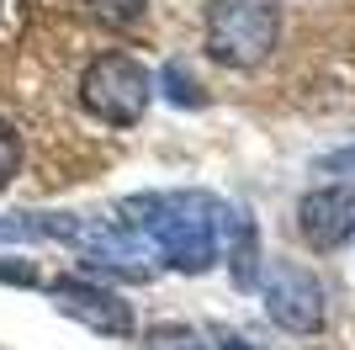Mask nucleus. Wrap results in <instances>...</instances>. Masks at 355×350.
<instances>
[{"label": "nucleus", "mask_w": 355, "mask_h": 350, "mask_svg": "<svg viewBox=\"0 0 355 350\" xmlns=\"http://www.w3.org/2000/svg\"><path fill=\"white\" fill-rule=\"evenodd\" d=\"M16 170H21V133L0 117V191L16 181Z\"/></svg>", "instance_id": "11"}, {"label": "nucleus", "mask_w": 355, "mask_h": 350, "mask_svg": "<svg viewBox=\"0 0 355 350\" xmlns=\"http://www.w3.org/2000/svg\"><path fill=\"white\" fill-rule=\"evenodd\" d=\"M154 101V74L133 53H96L80 74V106L106 128H133Z\"/></svg>", "instance_id": "3"}, {"label": "nucleus", "mask_w": 355, "mask_h": 350, "mask_svg": "<svg viewBox=\"0 0 355 350\" xmlns=\"http://www.w3.org/2000/svg\"><path fill=\"white\" fill-rule=\"evenodd\" d=\"M212 340H218V350H250V340L234 335V329H212Z\"/></svg>", "instance_id": "13"}, {"label": "nucleus", "mask_w": 355, "mask_h": 350, "mask_svg": "<svg viewBox=\"0 0 355 350\" xmlns=\"http://www.w3.org/2000/svg\"><path fill=\"white\" fill-rule=\"evenodd\" d=\"M223 233H228V276L239 292H254L260 281V228L244 207H228L223 212Z\"/></svg>", "instance_id": "7"}, {"label": "nucleus", "mask_w": 355, "mask_h": 350, "mask_svg": "<svg viewBox=\"0 0 355 350\" xmlns=\"http://www.w3.org/2000/svg\"><path fill=\"white\" fill-rule=\"evenodd\" d=\"M48 297H53V308L64 319L85 324L90 335H101V340H128L138 329L133 303H122L112 287H96L90 276H53L48 281Z\"/></svg>", "instance_id": "5"}, {"label": "nucleus", "mask_w": 355, "mask_h": 350, "mask_svg": "<svg viewBox=\"0 0 355 350\" xmlns=\"http://www.w3.org/2000/svg\"><path fill=\"white\" fill-rule=\"evenodd\" d=\"M159 85H164V96H170V101L175 106H207V96H202V85H196L191 80V69H186V64H170V69L159 74Z\"/></svg>", "instance_id": "9"}, {"label": "nucleus", "mask_w": 355, "mask_h": 350, "mask_svg": "<svg viewBox=\"0 0 355 350\" xmlns=\"http://www.w3.org/2000/svg\"><path fill=\"white\" fill-rule=\"evenodd\" d=\"M324 170H355V149H345V154H329Z\"/></svg>", "instance_id": "14"}, {"label": "nucleus", "mask_w": 355, "mask_h": 350, "mask_svg": "<svg viewBox=\"0 0 355 350\" xmlns=\"http://www.w3.org/2000/svg\"><path fill=\"white\" fill-rule=\"evenodd\" d=\"M282 43L276 0H212L207 6V53L223 69H260Z\"/></svg>", "instance_id": "2"}, {"label": "nucleus", "mask_w": 355, "mask_h": 350, "mask_svg": "<svg viewBox=\"0 0 355 350\" xmlns=\"http://www.w3.org/2000/svg\"><path fill=\"white\" fill-rule=\"evenodd\" d=\"M297 233L302 244L329 255V249H345L355 239V181H334V186H313L302 202H297Z\"/></svg>", "instance_id": "6"}, {"label": "nucleus", "mask_w": 355, "mask_h": 350, "mask_svg": "<svg viewBox=\"0 0 355 350\" xmlns=\"http://www.w3.org/2000/svg\"><path fill=\"white\" fill-rule=\"evenodd\" d=\"M85 11L101 22V27H138L144 22V11H148V0H85Z\"/></svg>", "instance_id": "8"}, {"label": "nucleus", "mask_w": 355, "mask_h": 350, "mask_svg": "<svg viewBox=\"0 0 355 350\" xmlns=\"http://www.w3.org/2000/svg\"><path fill=\"white\" fill-rule=\"evenodd\" d=\"M223 212L207 191H144L122 202V228H133L180 276H202L223 255Z\"/></svg>", "instance_id": "1"}, {"label": "nucleus", "mask_w": 355, "mask_h": 350, "mask_svg": "<svg viewBox=\"0 0 355 350\" xmlns=\"http://www.w3.org/2000/svg\"><path fill=\"white\" fill-rule=\"evenodd\" d=\"M144 350H207L196 329L186 324H159V329H148V345Z\"/></svg>", "instance_id": "10"}, {"label": "nucleus", "mask_w": 355, "mask_h": 350, "mask_svg": "<svg viewBox=\"0 0 355 350\" xmlns=\"http://www.w3.org/2000/svg\"><path fill=\"white\" fill-rule=\"evenodd\" d=\"M0 281H11V287H43L37 265H27V260H0Z\"/></svg>", "instance_id": "12"}, {"label": "nucleus", "mask_w": 355, "mask_h": 350, "mask_svg": "<svg viewBox=\"0 0 355 350\" xmlns=\"http://www.w3.org/2000/svg\"><path fill=\"white\" fill-rule=\"evenodd\" d=\"M260 292H266V313L276 329H286V335H318L324 329V319H329L324 281L313 276L308 265H292V260L266 265Z\"/></svg>", "instance_id": "4"}]
</instances>
